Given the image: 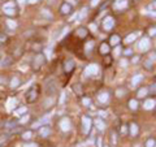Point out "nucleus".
I'll return each mask as SVG.
<instances>
[{
	"mask_svg": "<svg viewBox=\"0 0 156 147\" xmlns=\"http://www.w3.org/2000/svg\"><path fill=\"white\" fill-rule=\"evenodd\" d=\"M44 87H46V93L48 95H51V96H54V95L57 93V83H56V81L54 78L47 80Z\"/></svg>",
	"mask_w": 156,
	"mask_h": 147,
	"instance_id": "f257e3e1",
	"label": "nucleus"
},
{
	"mask_svg": "<svg viewBox=\"0 0 156 147\" xmlns=\"http://www.w3.org/2000/svg\"><path fill=\"white\" fill-rule=\"evenodd\" d=\"M25 98H26V102L28 103H34L38 99V89L35 87V86H31L28 91H26V94H25Z\"/></svg>",
	"mask_w": 156,
	"mask_h": 147,
	"instance_id": "f03ea898",
	"label": "nucleus"
},
{
	"mask_svg": "<svg viewBox=\"0 0 156 147\" xmlns=\"http://www.w3.org/2000/svg\"><path fill=\"white\" fill-rule=\"evenodd\" d=\"M44 61H46L44 55L37 54L35 56H34V60H33V69L34 70H39V69L42 68L43 64H44Z\"/></svg>",
	"mask_w": 156,
	"mask_h": 147,
	"instance_id": "7ed1b4c3",
	"label": "nucleus"
},
{
	"mask_svg": "<svg viewBox=\"0 0 156 147\" xmlns=\"http://www.w3.org/2000/svg\"><path fill=\"white\" fill-rule=\"evenodd\" d=\"M102 25H103V29L106 30V31H109V30H112L115 26V18L112 16H107L106 18L103 20Z\"/></svg>",
	"mask_w": 156,
	"mask_h": 147,
	"instance_id": "20e7f679",
	"label": "nucleus"
},
{
	"mask_svg": "<svg viewBox=\"0 0 156 147\" xmlns=\"http://www.w3.org/2000/svg\"><path fill=\"white\" fill-rule=\"evenodd\" d=\"M4 13L7 16H15L17 13L15 3H7L5 5H4Z\"/></svg>",
	"mask_w": 156,
	"mask_h": 147,
	"instance_id": "39448f33",
	"label": "nucleus"
},
{
	"mask_svg": "<svg viewBox=\"0 0 156 147\" xmlns=\"http://www.w3.org/2000/svg\"><path fill=\"white\" fill-rule=\"evenodd\" d=\"M74 68H76V64H74V61L73 60H70V59H68V60H65L64 61V72L65 73H72L73 70H74Z\"/></svg>",
	"mask_w": 156,
	"mask_h": 147,
	"instance_id": "423d86ee",
	"label": "nucleus"
},
{
	"mask_svg": "<svg viewBox=\"0 0 156 147\" xmlns=\"http://www.w3.org/2000/svg\"><path fill=\"white\" fill-rule=\"evenodd\" d=\"M82 124H83V132L85 133H89L91 130V126H93V121L89 116H83L82 117Z\"/></svg>",
	"mask_w": 156,
	"mask_h": 147,
	"instance_id": "0eeeda50",
	"label": "nucleus"
},
{
	"mask_svg": "<svg viewBox=\"0 0 156 147\" xmlns=\"http://www.w3.org/2000/svg\"><path fill=\"white\" fill-rule=\"evenodd\" d=\"M150 46H151V43H150L148 38H142L139 46H138V48H139V51H142V52H145V51H147L150 48Z\"/></svg>",
	"mask_w": 156,
	"mask_h": 147,
	"instance_id": "6e6552de",
	"label": "nucleus"
},
{
	"mask_svg": "<svg viewBox=\"0 0 156 147\" xmlns=\"http://www.w3.org/2000/svg\"><path fill=\"white\" fill-rule=\"evenodd\" d=\"M72 9H73V7L70 5V4H68L67 2H65V3L61 4V7H60V13L64 15V16L70 15L72 13Z\"/></svg>",
	"mask_w": 156,
	"mask_h": 147,
	"instance_id": "1a4fd4ad",
	"label": "nucleus"
},
{
	"mask_svg": "<svg viewBox=\"0 0 156 147\" xmlns=\"http://www.w3.org/2000/svg\"><path fill=\"white\" fill-rule=\"evenodd\" d=\"M38 133H39V136H41L42 138H47L51 134V128L48 126V125H43V126L39 128Z\"/></svg>",
	"mask_w": 156,
	"mask_h": 147,
	"instance_id": "9d476101",
	"label": "nucleus"
},
{
	"mask_svg": "<svg viewBox=\"0 0 156 147\" xmlns=\"http://www.w3.org/2000/svg\"><path fill=\"white\" fill-rule=\"evenodd\" d=\"M60 128H61L63 132H68L70 129V121H69L68 117H64L60 120Z\"/></svg>",
	"mask_w": 156,
	"mask_h": 147,
	"instance_id": "9b49d317",
	"label": "nucleus"
},
{
	"mask_svg": "<svg viewBox=\"0 0 156 147\" xmlns=\"http://www.w3.org/2000/svg\"><path fill=\"white\" fill-rule=\"evenodd\" d=\"M128 4H129L128 0H115V8L116 9H120V11L125 9V8L128 7Z\"/></svg>",
	"mask_w": 156,
	"mask_h": 147,
	"instance_id": "f8f14e48",
	"label": "nucleus"
},
{
	"mask_svg": "<svg viewBox=\"0 0 156 147\" xmlns=\"http://www.w3.org/2000/svg\"><path fill=\"white\" fill-rule=\"evenodd\" d=\"M86 74H87V76L98 74V65H96V64H91V65H89L87 68H86Z\"/></svg>",
	"mask_w": 156,
	"mask_h": 147,
	"instance_id": "ddd939ff",
	"label": "nucleus"
},
{
	"mask_svg": "<svg viewBox=\"0 0 156 147\" xmlns=\"http://www.w3.org/2000/svg\"><path fill=\"white\" fill-rule=\"evenodd\" d=\"M77 35H78V38H82V39H83V38H86L89 35V29L87 28H85V26H81V28H78L77 29Z\"/></svg>",
	"mask_w": 156,
	"mask_h": 147,
	"instance_id": "4468645a",
	"label": "nucleus"
},
{
	"mask_svg": "<svg viewBox=\"0 0 156 147\" xmlns=\"http://www.w3.org/2000/svg\"><path fill=\"white\" fill-rule=\"evenodd\" d=\"M99 52H100L103 56H107L108 54H109V43L104 42L100 44V47H99Z\"/></svg>",
	"mask_w": 156,
	"mask_h": 147,
	"instance_id": "2eb2a0df",
	"label": "nucleus"
},
{
	"mask_svg": "<svg viewBox=\"0 0 156 147\" xmlns=\"http://www.w3.org/2000/svg\"><path fill=\"white\" fill-rule=\"evenodd\" d=\"M138 130H139V128H138V124L137 122H132V124H130V126H129L130 136H132V137H137Z\"/></svg>",
	"mask_w": 156,
	"mask_h": 147,
	"instance_id": "dca6fc26",
	"label": "nucleus"
},
{
	"mask_svg": "<svg viewBox=\"0 0 156 147\" xmlns=\"http://www.w3.org/2000/svg\"><path fill=\"white\" fill-rule=\"evenodd\" d=\"M98 100H99V103H107L108 100H109V94L108 93H102V94H99L98 95Z\"/></svg>",
	"mask_w": 156,
	"mask_h": 147,
	"instance_id": "f3484780",
	"label": "nucleus"
},
{
	"mask_svg": "<svg viewBox=\"0 0 156 147\" xmlns=\"http://www.w3.org/2000/svg\"><path fill=\"white\" fill-rule=\"evenodd\" d=\"M142 80H143V76L142 74H135L132 78V86H133V87H135V86H138V85L141 83Z\"/></svg>",
	"mask_w": 156,
	"mask_h": 147,
	"instance_id": "a211bd4d",
	"label": "nucleus"
},
{
	"mask_svg": "<svg viewBox=\"0 0 156 147\" xmlns=\"http://www.w3.org/2000/svg\"><path fill=\"white\" fill-rule=\"evenodd\" d=\"M155 104H156L155 99H147V100L145 102V104H143V107H145L146 109H152V108L155 107Z\"/></svg>",
	"mask_w": 156,
	"mask_h": 147,
	"instance_id": "6ab92c4d",
	"label": "nucleus"
},
{
	"mask_svg": "<svg viewBox=\"0 0 156 147\" xmlns=\"http://www.w3.org/2000/svg\"><path fill=\"white\" fill-rule=\"evenodd\" d=\"M120 42H121V38L119 37V35H116V34H113V35L111 37V41H109V43L112 46H115V47H117L120 44Z\"/></svg>",
	"mask_w": 156,
	"mask_h": 147,
	"instance_id": "aec40b11",
	"label": "nucleus"
},
{
	"mask_svg": "<svg viewBox=\"0 0 156 147\" xmlns=\"http://www.w3.org/2000/svg\"><path fill=\"white\" fill-rule=\"evenodd\" d=\"M17 126V122H16V120H8L5 121V124H4V128H7V129H12L13 128H16Z\"/></svg>",
	"mask_w": 156,
	"mask_h": 147,
	"instance_id": "412c9836",
	"label": "nucleus"
},
{
	"mask_svg": "<svg viewBox=\"0 0 156 147\" xmlns=\"http://www.w3.org/2000/svg\"><path fill=\"white\" fill-rule=\"evenodd\" d=\"M12 63H13V59H12V57H8V56H7L5 59H3L2 61H0L2 67H4V68H5V67H11V65H12Z\"/></svg>",
	"mask_w": 156,
	"mask_h": 147,
	"instance_id": "4be33fe9",
	"label": "nucleus"
},
{
	"mask_svg": "<svg viewBox=\"0 0 156 147\" xmlns=\"http://www.w3.org/2000/svg\"><path fill=\"white\" fill-rule=\"evenodd\" d=\"M147 94H148V89L147 87H141L139 90H138V93H137L138 98H145Z\"/></svg>",
	"mask_w": 156,
	"mask_h": 147,
	"instance_id": "5701e85b",
	"label": "nucleus"
},
{
	"mask_svg": "<svg viewBox=\"0 0 156 147\" xmlns=\"http://www.w3.org/2000/svg\"><path fill=\"white\" fill-rule=\"evenodd\" d=\"M129 108H130V109H133V111L137 109V108H138V100H137V99H130V100H129Z\"/></svg>",
	"mask_w": 156,
	"mask_h": 147,
	"instance_id": "b1692460",
	"label": "nucleus"
},
{
	"mask_svg": "<svg viewBox=\"0 0 156 147\" xmlns=\"http://www.w3.org/2000/svg\"><path fill=\"white\" fill-rule=\"evenodd\" d=\"M73 90H74V93L78 94V95H83V90H82L81 83H76L74 86H73Z\"/></svg>",
	"mask_w": 156,
	"mask_h": 147,
	"instance_id": "393cba45",
	"label": "nucleus"
},
{
	"mask_svg": "<svg viewBox=\"0 0 156 147\" xmlns=\"http://www.w3.org/2000/svg\"><path fill=\"white\" fill-rule=\"evenodd\" d=\"M143 67H145L146 70H152V68H154V63H152V60H146L145 64H143Z\"/></svg>",
	"mask_w": 156,
	"mask_h": 147,
	"instance_id": "a878e982",
	"label": "nucleus"
},
{
	"mask_svg": "<svg viewBox=\"0 0 156 147\" xmlns=\"http://www.w3.org/2000/svg\"><path fill=\"white\" fill-rule=\"evenodd\" d=\"M95 124H96L99 130H104V128H106V124H104V121L102 119H96L95 120Z\"/></svg>",
	"mask_w": 156,
	"mask_h": 147,
	"instance_id": "bb28decb",
	"label": "nucleus"
},
{
	"mask_svg": "<svg viewBox=\"0 0 156 147\" xmlns=\"http://www.w3.org/2000/svg\"><path fill=\"white\" fill-rule=\"evenodd\" d=\"M9 136H11L9 133H8V134H3V136H0V147L4 146V143H5V142H8V139H9Z\"/></svg>",
	"mask_w": 156,
	"mask_h": 147,
	"instance_id": "cd10ccee",
	"label": "nucleus"
},
{
	"mask_svg": "<svg viewBox=\"0 0 156 147\" xmlns=\"http://www.w3.org/2000/svg\"><path fill=\"white\" fill-rule=\"evenodd\" d=\"M20 83H21V81H20L18 77H13V78L11 80V86L12 87H18Z\"/></svg>",
	"mask_w": 156,
	"mask_h": 147,
	"instance_id": "c85d7f7f",
	"label": "nucleus"
},
{
	"mask_svg": "<svg viewBox=\"0 0 156 147\" xmlns=\"http://www.w3.org/2000/svg\"><path fill=\"white\" fill-rule=\"evenodd\" d=\"M135 39H137V34H130V35L126 37L125 42H126V43H132V42H134Z\"/></svg>",
	"mask_w": 156,
	"mask_h": 147,
	"instance_id": "c756f323",
	"label": "nucleus"
},
{
	"mask_svg": "<svg viewBox=\"0 0 156 147\" xmlns=\"http://www.w3.org/2000/svg\"><path fill=\"white\" fill-rule=\"evenodd\" d=\"M31 136H33V132L31 130H28V132H24L22 133V138H24V139H30Z\"/></svg>",
	"mask_w": 156,
	"mask_h": 147,
	"instance_id": "7c9ffc66",
	"label": "nucleus"
},
{
	"mask_svg": "<svg viewBox=\"0 0 156 147\" xmlns=\"http://www.w3.org/2000/svg\"><path fill=\"white\" fill-rule=\"evenodd\" d=\"M155 139L154 138H150V139H147V142H146V147H155Z\"/></svg>",
	"mask_w": 156,
	"mask_h": 147,
	"instance_id": "2f4dec72",
	"label": "nucleus"
},
{
	"mask_svg": "<svg viewBox=\"0 0 156 147\" xmlns=\"http://www.w3.org/2000/svg\"><path fill=\"white\" fill-rule=\"evenodd\" d=\"M82 103H83L85 107H89L91 104V99L90 98H83V99H82Z\"/></svg>",
	"mask_w": 156,
	"mask_h": 147,
	"instance_id": "473e14b6",
	"label": "nucleus"
},
{
	"mask_svg": "<svg viewBox=\"0 0 156 147\" xmlns=\"http://www.w3.org/2000/svg\"><path fill=\"white\" fill-rule=\"evenodd\" d=\"M29 120H30V116H29V115H24L22 119L20 120V124H25V122H28Z\"/></svg>",
	"mask_w": 156,
	"mask_h": 147,
	"instance_id": "72a5a7b5",
	"label": "nucleus"
},
{
	"mask_svg": "<svg viewBox=\"0 0 156 147\" xmlns=\"http://www.w3.org/2000/svg\"><path fill=\"white\" fill-rule=\"evenodd\" d=\"M7 82H8V78H7V77L0 74V85H5Z\"/></svg>",
	"mask_w": 156,
	"mask_h": 147,
	"instance_id": "f704fd0d",
	"label": "nucleus"
},
{
	"mask_svg": "<svg viewBox=\"0 0 156 147\" xmlns=\"http://www.w3.org/2000/svg\"><path fill=\"white\" fill-rule=\"evenodd\" d=\"M148 34H150L151 37L156 35V26H152V28H150V30H148Z\"/></svg>",
	"mask_w": 156,
	"mask_h": 147,
	"instance_id": "c9c22d12",
	"label": "nucleus"
},
{
	"mask_svg": "<svg viewBox=\"0 0 156 147\" xmlns=\"http://www.w3.org/2000/svg\"><path fill=\"white\" fill-rule=\"evenodd\" d=\"M148 9H151V11H156V0H155V2H151V4L148 5Z\"/></svg>",
	"mask_w": 156,
	"mask_h": 147,
	"instance_id": "e433bc0d",
	"label": "nucleus"
},
{
	"mask_svg": "<svg viewBox=\"0 0 156 147\" xmlns=\"http://www.w3.org/2000/svg\"><path fill=\"white\" fill-rule=\"evenodd\" d=\"M24 112H26V107H22V108H20V109L15 111V115H20V113H24Z\"/></svg>",
	"mask_w": 156,
	"mask_h": 147,
	"instance_id": "4c0bfd02",
	"label": "nucleus"
},
{
	"mask_svg": "<svg viewBox=\"0 0 156 147\" xmlns=\"http://www.w3.org/2000/svg\"><path fill=\"white\" fill-rule=\"evenodd\" d=\"M124 93H125V89H119L116 91V95H117V96H124V95H122Z\"/></svg>",
	"mask_w": 156,
	"mask_h": 147,
	"instance_id": "58836bf2",
	"label": "nucleus"
},
{
	"mask_svg": "<svg viewBox=\"0 0 156 147\" xmlns=\"http://www.w3.org/2000/svg\"><path fill=\"white\" fill-rule=\"evenodd\" d=\"M104 63H106V65H108V64L112 63V59L109 57V56H104Z\"/></svg>",
	"mask_w": 156,
	"mask_h": 147,
	"instance_id": "ea45409f",
	"label": "nucleus"
},
{
	"mask_svg": "<svg viewBox=\"0 0 156 147\" xmlns=\"http://www.w3.org/2000/svg\"><path fill=\"white\" fill-rule=\"evenodd\" d=\"M124 55H125V56H132V55H133V51H132V48L125 50V51H124Z\"/></svg>",
	"mask_w": 156,
	"mask_h": 147,
	"instance_id": "a19ab883",
	"label": "nucleus"
},
{
	"mask_svg": "<svg viewBox=\"0 0 156 147\" xmlns=\"http://www.w3.org/2000/svg\"><path fill=\"white\" fill-rule=\"evenodd\" d=\"M8 26H9V28H16L17 26V24L15 22V21H12V20H9V21H8Z\"/></svg>",
	"mask_w": 156,
	"mask_h": 147,
	"instance_id": "79ce46f5",
	"label": "nucleus"
},
{
	"mask_svg": "<svg viewBox=\"0 0 156 147\" xmlns=\"http://www.w3.org/2000/svg\"><path fill=\"white\" fill-rule=\"evenodd\" d=\"M102 145H103L102 137H98V138H96V146H98V147H102Z\"/></svg>",
	"mask_w": 156,
	"mask_h": 147,
	"instance_id": "37998d69",
	"label": "nucleus"
},
{
	"mask_svg": "<svg viewBox=\"0 0 156 147\" xmlns=\"http://www.w3.org/2000/svg\"><path fill=\"white\" fill-rule=\"evenodd\" d=\"M100 3V0H91V7H96Z\"/></svg>",
	"mask_w": 156,
	"mask_h": 147,
	"instance_id": "c03bdc74",
	"label": "nucleus"
},
{
	"mask_svg": "<svg viewBox=\"0 0 156 147\" xmlns=\"http://www.w3.org/2000/svg\"><path fill=\"white\" fill-rule=\"evenodd\" d=\"M24 147H39V146H38V143H31V142H30V143H26Z\"/></svg>",
	"mask_w": 156,
	"mask_h": 147,
	"instance_id": "a18cd8bd",
	"label": "nucleus"
},
{
	"mask_svg": "<svg viewBox=\"0 0 156 147\" xmlns=\"http://www.w3.org/2000/svg\"><path fill=\"white\" fill-rule=\"evenodd\" d=\"M4 124H5V121L0 119V129H3V128H4Z\"/></svg>",
	"mask_w": 156,
	"mask_h": 147,
	"instance_id": "49530a36",
	"label": "nucleus"
},
{
	"mask_svg": "<svg viewBox=\"0 0 156 147\" xmlns=\"http://www.w3.org/2000/svg\"><path fill=\"white\" fill-rule=\"evenodd\" d=\"M120 52H121V48H119V47H116V50H115V54H116V55H120Z\"/></svg>",
	"mask_w": 156,
	"mask_h": 147,
	"instance_id": "de8ad7c7",
	"label": "nucleus"
},
{
	"mask_svg": "<svg viewBox=\"0 0 156 147\" xmlns=\"http://www.w3.org/2000/svg\"><path fill=\"white\" fill-rule=\"evenodd\" d=\"M30 3H34V0H30Z\"/></svg>",
	"mask_w": 156,
	"mask_h": 147,
	"instance_id": "09e8293b",
	"label": "nucleus"
},
{
	"mask_svg": "<svg viewBox=\"0 0 156 147\" xmlns=\"http://www.w3.org/2000/svg\"><path fill=\"white\" fill-rule=\"evenodd\" d=\"M0 61H2V57H0Z\"/></svg>",
	"mask_w": 156,
	"mask_h": 147,
	"instance_id": "8fccbe9b",
	"label": "nucleus"
}]
</instances>
